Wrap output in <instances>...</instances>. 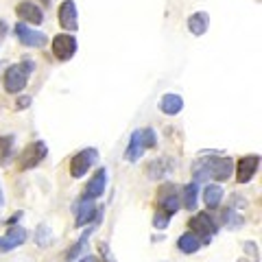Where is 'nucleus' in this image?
Segmentation results:
<instances>
[{
    "mask_svg": "<svg viewBox=\"0 0 262 262\" xmlns=\"http://www.w3.org/2000/svg\"><path fill=\"white\" fill-rule=\"evenodd\" d=\"M234 162L232 158H223V155H206L199 158L192 164V177L196 182H208V179H216V182H225L232 177Z\"/></svg>",
    "mask_w": 262,
    "mask_h": 262,
    "instance_id": "f257e3e1",
    "label": "nucleus"
},
{
    "mask_svg": "<svg viewBox=\"0 0 262 262\" xmlns=\"http://www.w3.org/2000/svg\"><path fill=\"white\" fill-rule=\"evenodd\" d=\"M33 70H35V63H33L31 59H24L20 63L9 66L7 72H5V90L9 94H20L22 90L27 88Z\"/></svg>",
    "mask_w": 262,
    "mask_h": 262,
    "instance_id": "f03ea898",
    "label": "nucleus"
},
{
    "mask_svg": "<svg viewBox=\"0 0 262 262\" xmlns=\"http://www.w3.org/2000/svg\"><path fill=\"white\" fill-rule=\"evenodd\" d=\"M155 144H158V138H155L153 129H136L129 138V144H127V151H125L127 162H138L144 155V151L153 149Z\"/></svg>",
    "mask_w": 262,
    "mask_h": 262,
    "instance_id": "7ed1b4c3",
    "label": "nucleus"
},
{
    "mask_svg": "<svg viewBox=\"0 0 262 262\" xmlns=\"http://www.w3.org/2000/svg\"><path fill=\"white\" fill-rule=\"evenodd\" d=\"M46 155H48V146H46V142L35 140V142H31L27 149L20 153L18 166H20V170H31V168L39 166V164L44 162Z\"/></svg>",
    "mask_w": 262,
    "mask_h": 262,
    "instance_id": "20e7f679",
    "label": "nucleus"
},
{
    "mask_svg": "<svg viewBox=\"0 0 262 262\" xmlns=\"http://www.w3.org/2000/svg\"><path fill=\"white\" fill-rule=\"evenodd\" d=\"M188 225L192 227L190 232L196 236V238L201 241V245H208V243L212 241V236H214V234L219 232L216 223L210 219L208 212H201V214H194V216L190 219V223H188Z\"/></svg>",
    "mask_w": 262,
    "mask_h": 262,
    "instance_id": "39448f33",
    "label": "nucleus"
},
{
    "mask_svg": "<svg viewBox=\"0 0 262 262\" xmlns=\"http://www.w3.org/2000/svg\"><path fill=\"white\" fill-rule=\"evenodd\" d=\"M15 37H18V42L22 46H27V48H44L48 44L46 33L35 31L33 27H29V24H24V22L15 24Z\"/></svg>",
    "mask_w": 262,
    "mask_h": 262,
    "instance_id": "423d86ee",
    "label": "nucleus"
},
{
    "mask_svg": "<svg viewBox=\"0 0 262 262\" xmlns=\"http://www.w3.org/2000/svg\"><path fill=\"white\" fill-rule=\"evenodd\" d=\"M98 160V151L96 149H83V151H79L75 158L70 160V175L75 177V179H81L83 175H88V170L94 166Z\"/></svg>",
    "mask_w": 262,
    "mask_h": 262,
    "instance_id": "0eeeda50",
    "label": "nucleus"
},
{
    "mask_svg": "<svg viewBox=\"0 0 262 262\" xmlns=\"http://www.w3.org/2000/svg\"><path fill=\"white\" fill-rule=\"evenodd\" d=\"M77 53V37L70 33H61V35L53 37V55L59 61H68L72 59Z\"/></svg>",
    "mask_w": 262,
    "mask_h": 262,
    "instance_id": "6e6552de",
    "label": "nucleus"
},
{
    "mask_svg": "<svg viewBox=\"0 0 262 262\" xmlns=\"http://www.w3.org/2000/svg\"><path fill=\"white\" fill-rule=\"evenodd\" d=\"M158 206L162 212H166L168 216H173L179 212V194L175 184H164L158 190Z\"/></svg>",
    "mask_w": 262,
    "mask_h": 262,
    "instance_id": "1a4fd4ad",
    "label": "nucleus"
},
{
    "mask_svg": "<svg viewBox=\"0 0 262 262\" xmlns=\"http://www.w3.org/2000/svg\"><path fill=\"white\" fill-rule=\"evenodd\" d=\"M258 166H260V155L251 153V155H245V158H241L238 164H236V182H238V184L251 182L253 175L258 173Z\"/></svg>",
    "mask_w": 262,
    "mask_h": 262,
    "instance_id": "9d476101",
    "label": "nucleus"
},
{
    "mask_svg": "<svg viewBox=\"0 0 262 262\" xmlns=\"http://www.w3.org/2000/svg\"><path fill=\"white\" fill-rule=\"evenodd\" d=\"M57 18H59V24L63 31L75 33L79 29V20H77V5L72 0H66V3L59 5V11H57Z\"/></svg>",
    "mask_w": 262,
    "mask_h": 262,
    "instance_id": "9b49d317",
    "label": "nucleus"
},
{
    "mask_svg": "<svg viewBox=\"0 0 262 262\" xmlns=\"http://www.w3.org/2000/svg\"><path fill=\"white\" fill-rule=\"evenodd\" d=\"M98 214V208L92 199H81L77 206H75V225L77 227H83L90 225Z\"/></svg>",
    "mask_w": 262,
    "mask_h": 262,
    "instance_id": "f8f14e48",
    "label": "nucleus"
},
{
    "mask_svg": "<svg viewBox=\"0 0 262 262\" xmlns=\"http://www.w3.org/2000/svg\"><path fill=\"white\" fill-rule=\"evenodd\" d=\"M105 186H107V168H98L85 186L83 199H92V201L98 199V196L105 192Z\"/></svg>",
    "mask_w": 262,
    "mask_h": 262,
    "instance_id": "ddd939ff",
    "label": "nucleus"
},
{
    "mask_svg": "<svg viewBox=\"0 0 262 262\" xmlns=\"http://www.w3.org/2000/svg\"><path fill=\"white\" fill-rule=\"evenodd\" d=\"M27 241V229L15 225V227H9V232H7L3 238H0V253H7V251H13L18 249L20 245H24Z\"/></svg>",
    "mask_w": 262,
    "mask_h": 262,
    "instance_id": "4468645a",
    "label": "nucleus"
},
{
    "mask_svg": "<svg viewBox=\"0 0 262 262\" xmlns=\"http://www.w3.org/2000/svg\"><path fill=\"white\" fill-rule=\"evenodd\" d=\"M15 13H18V18L24 24H42L44 22V11L39 9L35 3H29V0H24V3L15 7Z\"/></svg>",
    "mask_w": 262,
    "mask_h": 262,
    "instance_id": "2eb2a0df",
    "label": "nucleus"
},
{
    "mask_svg": "<svg viewBox=\"0 0 262 262\" xmlns=\"http://www.w3.org/2000/svg\"><path fill=\"white\" fill-rule=\"evenodd\" d=\"M160 110H162V114H166V116H177V114L184 110V98L175 92L164 94L160 101Z\"/></svg>",
    "mask_w": 262,
    "mask_h": 262,
    "instance_id": "dca6fc26",
    "label": "nucleus"
},
{
    "mask_svg": "<svg viewBox=\"0 0 262 262\" xmlns=\"http://www.w3.org/2000/svg\"><path fill=\"white\" fill-rule=\"evenodd\" d=\"M208 27H210V15L206 11H196V13H192L190 18H188V31H190L194 37L206 35Z\"/></svg>",
    "mask_w": 262,
    "mask_h": 262,
    "instance_id": "f3484780",
    "label": "nucleus"
},
{
    "mask_svg": "<svg viewBox=\"0 0 262 262\" xmlns=\"http://www.w3.org/2000/svg\"><path fill=\"white\" fill-rule=\"evenodd\" d=\"M170 168H173L170 160L160 158V160H153V162L146 164V175H149V179H162L164 175L170 173Z\"/></svg>",
    "mask_w": 262,
    "mask_h": 262,
    "instance_id": "a211bd4d",
    "label": "nucleus"
},
{
    "mask_svg": "<svg viewBox=\"0 0 262 262\" xmlns=\"http://www.w3.org/2000/svg\"><path fill=\"white\" fill-rule=\"evenodd\" d=\"M177 247H179V251H182V253H196L203 247V245H201V241L196 238L192 232H186V234H182L177 238Z\"/></svg>",
    "mask_w": 262,
    "mask_h": 262,
    "instance_id": "6ab92c4d",
    "label": "nucleus"
},
{
    "mask_svg": "<svg viewBox=\"0 0 262 262\" xmlns=\"http://www.w3.org/2000/svg\"><path fill=\"white\" fill-rule=\"evenodd\" d=\"M203 201H206V206L210 210L219 208L221 201H223V188L216 186V184H208L206 190H203Z\"/></svg>",
    "mask_w": 262,
    "mask_h": 262,
    "instance_id": "aec40b11",
    "label": "nucleus"
},
{
    "mask_svg": "<svg viewBox=\"0 0 262 262\" xmlns=\"http://www.w3.org/2000/svg\"><path fill=\"white\" fill-rule=\"evenodd\" d=\"M13 158V136L0 138V166H7Z\"/></svg>",
    "mask_w": 262,
    "mask_h": 262,
    "instance_id": "412c9836",
    "label": "nucleus"
},
{
    "mask_svg": "<svg viewBox=\"0 0 262 262\" xmlns=\"http://www.w3.org/2000/svg\"><path fill=\"white\" fill-rule=\"evenodd\" d=\"M92 232H94V227H88V232H83V236H81V238H79L75 245H72V247H70L68 251H66V262H72V260H75V258L79 256L81 251H83L85 243H88V238H90V234H92Z\"/></svg>",
    "mask_w": 262,
    "mask_h": 262,
    "instance_id": "4be33fe9",
    "label": "nucleus"
},
{
    "mask_svg": "<svg viewBox=\"0 0 262 262\" xmlns=\"http://www.w3.org/2000/svg\"><path fill=\"white\" fill-rule=\"evenodd\" d=\"M184 208L186 210H196V203H199V190H196V184H188L184 188Z\"/></svg>",
    "mask_w": 262,
    "mask_h": 262,
    "instance_id": "5701e85b",
    "label": "nucleus"
},
{
    "mask_svg": "<svg viewBox=\"0 0 262 262\" xmlns=\"http://www.w3.org/2000/svg\"><path fill=\"white\" fill-rule=\"evenodd\" d=\"M223 221L227 223L229 229H238V227L245 223V219H243L241 214H236V210H232V208H227V210L223 212Z\"/></svg>",
    "mask_w": 262,
    "mask_h": 262,
    "instance_id": "b1692460",
    "label": "nucleus"
},
{
    "mask_svg": "<svg viewBox=\"0 0 262 262\" xmlns=\"http://www.w3.org/2000/svg\"><path fill=\"white\" fill-rule=\"evenodd\" d=\"M168 223H170V216L166 214V212H162V210L155 212V216H153V225H155V229H166Z\"/></svg>",
    "mask_w": 262,
    "mask_h": 262,
    "instance_id": "393cba45",
    "label": "nucleus"
},
{
    "mask_svg": "<svg viewBox=\"0 0 262 262\" xmlns=\"http://www.w3.org/2000/svg\"><path fill=\"white\" fill-rule=\"evenodd\" d=\"M37 243H39V247H46V245H48V227L46 225H39V229H37Z\"/></svg>",
    "mask_w": 262,
    "mask_h": 262,
    "instance_id": "a878e982",
    "label": "nucleus"
},
{
    "mask_svg": "<svg viewBox=\"0 0 262 262\" xmlns=\"http://www.w3.org/2000/svg\"><path fill=\"white\" fill-rule=\"evenodd\" d=\"M29 105H31V96H20L18 101H15V110L22 112V110H27Z\"/></svg>",
    "mask_w": 262,
    "mask_h": 262,
    "instance_id": "bb28decb",
    "label": "nucleus"
},
{
    "mask_svg": "<svg viewBox=\"0 0 262 262\" xmlns=\"http://www.w3.org/2000/svg\"><path fill=\"white\" fill-rule=\"evenodd\" d=\"M243 247H245V249H247V251L251 253V256H253V260H258V247H256V243H253V241H249V243H245Z\"/></svg>",
    "mask_w": 262,
    "mask_h": 262,
    "instance_id": "cd10ccee",
    "label": "nucleus"
},
{
    "mask_svg": "<svg viewBox=\"0 0 262 262\" xmlns=\"http://www.w3.org/2000/svg\"><path fill=\"white\" fill-rule=\"evenodd\" d=\"M79 262H98V258H96V256H83Z\"/></svg>",
    "mask_w": 262,
    "mask_h": 262,
    "instance_id": "c85d7f7f",
    "label": "nucleus"
},
{
    "mask_svg": "<svg viewBox=\"0 0 262 262\" xmlns=\"http://www.w3.org/2000/svg\"><path fill=\"white\" fill-rule=\"evenodd\" d=\"M5 33H7V24H5L3 20H0V39L5 37Z\"/></svg>",
    "mask_w": 262,
    "mask_h": 262,
    "instance_id": "c756f323",
    "label": "nucleus"
},
{
    "mask_svg": "<svg viewBox=\"0 0 262 262\" xmlns=\"http://www.w3.org/2000/svg\"><path fill=\"white\" fill-rule=\"evenodd\" d=\"M0 206H3V186H0Z\"/></svg>",
    "mask_w": 262,
    "mask_h": 262,
    "instance_id": "7c9ffc66",
    "label": "nucleus"
},
{
    "mask_svg": "<svg viewBox=\"0 0 262 262\" xmlns=\"http://www.w3.org/2000/svg\"><path fill=\"white\" fill-rule=\"evenodd\" d=\"M39 3H42V5H48V3H51V0H39Z\"/></svg>",
    "mask_w": 262,
    "mask_h": 262,
    "instance_id": "2f4dec72",
    "label": "nucleus"
},
{
    "mask_svg": "<svg viewBox=\"0 0 262 262\" xmlns=\"http://www.w3.org/2000/svg\"><path fill=\"white\" fill-rule=\"evenodd\" d=\"M238 262H247V260H238Z\"/></svg>",
    "mask_w": 262,
    "mask_h": 262,
    "instance_id": "473e14b6",
    "label": "nucleus"
}]
</instances>
